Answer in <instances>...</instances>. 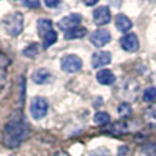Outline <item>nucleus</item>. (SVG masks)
<instances>
[{
  "instance_id": "12",
  "label": "nucleus",
  "mask_w": 156,
  "mask_h": 156,
  "mask_svg": "<svg viewBox=\"0 0 156 156\" xmlns=\"http://www.w3.org/2000/svg\"><path fill=\"white\" fill-rule=\"evenodd\" d=\"M51 73H49L48 70H45V69H38V70H36L34 73L32 74V80L33 82L36 83H47L51 81Z\"/></svg>"
},
{
  "instance_id": "22",
  "label": "nucleus",
  "mask_w": 156,
  "mask_h": 156,
  "mask_svg": "<svg viewBox=\"0 0 156 156\" xmlns=\"http://www.w3.org/2000/svg\"><path fill=\"white\" fill-rule=\"evenodd\" d=\"M5 81H7V67L5 65H0V92L4 88Z\"/></svg>"
},
{
  "instance_id": "20",
  "label": "nucleus",
  "mask_w": 156,
  "mask_h": 156,
  "mask_svg": "<svg viewBox=\"0 0 156 156\" xmlns=\"http://www.w3.org/2000/svg\"><path fill=\"white\" fill-rule=\"evenodd\" d=\"M37 54H38V45L36 43H32L27 48L23 49V55L26 58H36Z\"/></svg>"
},
{
  "instance_id": "2",
  "label": "nucleus",
  "mask_w": 156,
  "mask_h": 156,
  "mask_svg": "<svg viewBox=\"0 0 156 156\" xmlns=\"http://www.w3.org/2000/svg\"><path fill=\"white\" fill-rule=\"evenodd\" d=\"M3 25H4V29L7 30L8 34L16 37L18 34H21L22 29H23V15L21 12L11 14L7 18H4Z\"/></svg>"
},
{
  "instance_id": "23",
  "label": "nucleus",
  "mask_w": 156,
  "mask_h": 156,
  "mask_svg": "<svg viewBox=\"0 0 156 156\" xmlns=\"http://www.w3.org/2000/svg\"><path fill=\"white\" fill-rule=\"evenodd\" d=\"M108 155H110V151L107 148H97L89 154V156H108Z\"/></svg>"
},
{
  "instance_id": "10",
  "label": "nucleus",
  "mask_w": 156,
  "mask_h": 156,
  "mask_svg": "<svg viewBox=\"0 0 156 156\" xmlns=\"http://www.w3.org/2000/svg\"><path fill=\"white\" fill-rule=\"evenodd\" d=\"M115 26H116V29H118L119 32L126 33L133 27V23L126 15L119 14V15H116V18H115Z\"/></svg>"
},
{
  "instance_id": "9",
  "label": "nucleus",
  "mask_w": 156,
  "mask_h": 156,
  "mask_svg": "<svg viewBox=\"0 0 156 156\" xmlns=\"http://www.w3.org/2000/svg\"><path fill=\"white\" fill-rule=\"evenodd\" d=\"M111 62V54L108 51H99L94 52L92 56V67L93 69H99L103 66L108 65Z\"/></svg>"
},
{
  "instance_id": "4",
  "label": "nucleus",
  "mask_w": 156,
  "mask_h": 156,
  "mask_svg": "<svg viewBox=\"0 0 156 156\" xmlns=\"http://www.w3.org/2000/svg\"><path fill=\"white\" fill-rule=\"evenodd\" d=\"M48 101L44 97H34L30 103V114L34 119H41L48 112Z\"/></svg>"
},
{
  "instance_id": "24",
  "label": "nucleus",
  "mask_w": 156,
  "mask_h": 156,
  "mask_svg": "<svg viewBox=\"0 0 156 156\" xmlns=\"http://www.w3.org/2000/svg\"><path fill=\"white\" fill-rule=\"evenodd\" d=\"M23 5H26L29 8H38L41 5V3L40 2H23Z\"/></svg>"
},
{
  "instance_id": "5",
  "label": "nucleus",
  "mask_w": 156,
  "mask_h": 156,
  "mask_svg": "<svg viewBox=\"0 0 156 156\" xmlns=\"http://www.w3.org/2000/svg\"><path fill=\"white\" fill-rule=\"evenodd\" d=\"M81 22H82V15L74 12V14H70V15H66L65 18L60 19L58 26H59L62 30H65V32H69V30L80 26Z\"/></svg>"
},
{
  "instance_id": "27",
  "label": "nucleus",
  "mask_w": 156,
  "mask_h": 156,
  "mask_svg": "<svg viewBox=\"0 0 156 156\" xmlns=\"http://www.w3.org/2000/svg\"><path fill=\"white\" fill-rule=\"evenodd\" d=\"M55 156H70V155H67L66 152H58V154L55 155Z\"/></svg>"
},
{
  "instance_id": "7",
  "label": "nucleus",
  "mask_w": 156,
  "mask_h": 156,
  "mask_svg": "<svg viewBox=\"0 0 156 156\" xmlns=\"http://www.w3.org/2000/svg\"><path fill=\"white\" fill-rule=\"evenodd\" d=\"M93 21L96 25L101 26V25H107L111 21V11L105 5H100L93 11Z\"/></svg>"
},
{
  "instance_id": "28",
  "label": "nucleus",
  "mask_w": 156,
  "mask_h": 156,
  "mask_svg": "<svg viewBox=\"0 0 156 156\" xmlns=\"http://www.w3.org/2000/svg\"><path fill=\"white\" fill-rule=\"evenodd\" d=\"M96 3H97V0H93V2H86L85 4L86 5H92V4H96Z\"/></svg>"
},
{
  "instance_id": "17",
  "label": "nucleus",
  "mask_w": 156,
  "mask_h": 156,
  "mask_svg": "<svg viewBox=\"0 0 156 156\" xmlns=\"http://www.w3.org/2000/svg\"><path fill=\"white\" fill-rule=\"evenodd\" d=\"M110 121H111L110 115H108L107 112H103V111H100V112H96V114H94V116H93V123L94 125H99V126L108 123Z\"/></svg>"
},
{
  "instance_id": "1",
  "label": "nucleus",
  "mask_w": 156,
  "mask_h": 156,
  "mask_svg": "<svg viewBox=\"0 0 156 156\" xmlns=\"http://www.w3.org/2000/svg\"><path fill=\"white\" fill-rule=\"evenodd\" d=\"M30 134V129L25 116L21 112H15L7 121L3 132V144L8 148H15L22 144Z\"/></svg>"
},
{
  "instance_id": "3",
  "label": "nucleus",
  "mask_w": 156,
  "mask_h": 156,
  "mask_svg": "<svg viewBox=\"0 0 156 156\" xmlns=\"http://www.w3.org/2000/svg\"><path fill=\"white\" fill-rule=\"evenodd\" d=\"M60 67H62L63 71H66L69 74L77 73L82 69V60L77 55H65L60 60Z\"/></svg>"
},
{
  "instance_id": "25",
  "label": "nucleus",
  "mask_w": 156,
  "mask_h": 156,
  "mask_svg": "<svg viewBox=\"0 0 156 156\" xmlns=\"http://www.w3.org/2000/svg\"><path fill=\"white\" fill-rule=\"evenodd\" d=\"M60 2H58V0H45V5L47 7H56V5H59Z\"/></svg>"
},
{
  "instance_id": "19",
  "label": "nucleus",
  "mask_w": 156,
  "mask_h": 156,
  "mask_svg": "<svg viewBox=\"0 0 156 156\" xmlns=\"http://www.w3.org/2000/svg\"><path fill=\"white\" fill-rule=\"evenodd\" d=\"M118 114L121 118H127V116L132 115V105H130V103L127 101L121 103L118 107Z\"/></svg>"
},
{
  "instance_id": "16",
  "label": "nucleus",
  "mask_w": 156,
  "mask_h": 156,
  "mask_svg": "<svg viewBox=\"0 0 156 156\" xmlns=\"http://www.w3.org/2000/svg\"><path fill=\"white\" fill-rule=\"evenodd\" d=\"M127 123L125 121H118L115 122V123H112V126H111L110 132L114 133V134H123V133L127 132Z\"/></svg>"
},
{
  "instance_id": "15",
  "label": "nucleus",
  "mask_w": 156,
  "mask_h": 156,
  "mask_svg": "<svg viewBox=\"0 0 156 156\" xmlns=\"http://www.w3.org/2000/svg\"><path fill=\"white\" fill-rule=\"evenodd\" d=\"M144 119L147 121V123L156 125V103L145 110V112H144Z\"/></svg>"
},
{
  "instance_id": "13",
  "label": "nucleus",
  "mask_w": 156,
  "mask_h": 156,
  "mask_svg": "<svg viewBox=\"0 0 156 156\" xmlns=\"http://www.w3.org/2000/svg\"><path fill=\"white\" fill-rule=\"evenodd\" d=\"M37 30H38V36H41V38L44 36H47L52 29V21L51 19H47V18H43V19H38L37 22Z\"/></svg>"
},
{
  "instance_id": "18",
  "label": "nucleus",
  "mask_w": 156,
  "mask_h": 156,
  "mask_svg": "<svg viewBox=\"0 0 156 156\" xmlns=\"http://www.w3.org/2000/svg\"><path fill=\"white\" fill-rule=\"evenodd\" d=\"M56 40H58V34H56V32L55 30H51V32L48 33L47 36H44L43 37V47L44 48H49V47L52 45V44H55L56 43Z\"/></svg>"
},
{
  "instance_id": "26",
  "label": "nucleus",
  "mask_w": 156,
  "mask_h": 156,
  "mask_svg": "<svg viewBox=\"0 0 156 156\" xmlns=\"http://www.w3.org/2000/svg\"><path fill=\"white\" fill-rule=\"evenodd\" d=\"M125 152H129V149H127V147H122L121 149H119V156H125L126 154Z\"/></svg>"
},
{
  "instance_id": "8",
  "label": "nucleus",
  "mask_w": 156,
  "mask_h": 156,
  "mask_svg": "<svg viewBox=\"0 0 156 156\" xmlns=\"http://www.w3.org/2000/svg\"><path fill=\"white\" fill-rule=\"evenodd\" d=\"M121 47L127 52H136L140 47L138 43V37L134 33H127L121 38Z\"/></svg>"
},
{
  "instance_id": "21",
  "label": "nucleus",
  "mask_w": 156,
  "mask_h": 156,
  "mask_svg": "<svg viewBox=\"0 0 156 156\" xmlns=\"http://www.w3.org/2000/svg\"><path fill=\"white\" fill-rule=\"evenodd\" d=\"M144 101H154L156 99V88L155 86H149V88L145 89V92H144V96H143Z\"/></svg>"
},
{
  "instance_id": "14",
  "label": "nucleus",
  "mask_w": 156,
  "mask_h": 156,
  "mask_svg": "<svg viewBox=\"0 0 156 156\" xmlns=\"http://www.w3.org/2000/svg\"><path fill=\"white\" fill-rule=\"evenodd\" d=\"M86 34V29L82 26H77L74 29L69 30V32L65 33V38L66 40H74V38H81Z\"/></svg>"
},
{
  "instance_id": "11",
  "label": "nucleus",
  "mask_w": 156,
  "mask_h": 156,
  "mask_svg": "<svg viewBox=\"0 0 156 156\" xmlns=\"http://www.w3.org/2000/svg\"><path fill=\"white\" fill-rule=\"evenodd\" d=\"M96 80L99 81L101 85H111V83L115 82V76L111 70H107V69H103L99 73L96 74Z\"/></svg>"
},
{
  "instance_id": "6",
  "label": "nucleus",
  "mask_w": 156,
  "mask_h": 156,
  "mask_svg": "<svg viewBox=\"0 0 156 156\" xmlns=\"http://www.w3.org/2000/svg\"><path fill=\"white\" fill-rule=\"evenodd\" d=\"M90 41L94 47L101 48V47H104L105 44H108L111 41V33L105 29H97L92 33Z\"/></svg>"
}]
</instances>
